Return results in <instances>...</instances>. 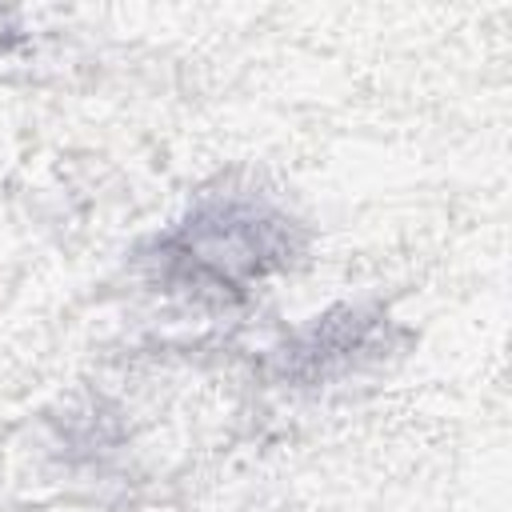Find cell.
<instances>
[{"label":"cell","mask_w":512,"mask_h":512,"mask_svg":"<svg viewBox=\"0 0 512 512\" xmlns=\"http://www.w3.org/2000/svg\"><path fill=\"white\" fill-rule=\"evenodd\" d=\"M292 256V224L272 208L224 196L204 200L164 244V276L180 284H204L216 292H240L248 280L280 268Z\"/></svg>","instance_id":"6da1fadb"},{"label":"cell","mask_w":512,"mask_h":512,"mask_svg":"<svg viewBox=\"0 0 512 512\" xmlns=\"http://www.w3.org/2000/svg\"><path fill=\"white\" fill-rule=\"evenodd\" d=\"M372 328L376 320H368L364 312H340V316H324L320 324H312L288 352H292V364H304V376H324L328 364L336 368H348L356 360V352H368L372 348Z\"/></svg>","instance_id":"7a4b0ae2"}]
</instances>
